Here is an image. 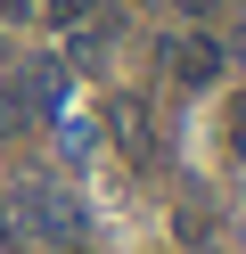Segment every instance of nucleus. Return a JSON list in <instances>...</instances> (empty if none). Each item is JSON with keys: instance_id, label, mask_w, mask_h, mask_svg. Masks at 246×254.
<instances>
[{"instance_id": "f03ea898", "label": "nucleus", "mask_w": 246, "mask_h": 254, "mask_svg": "<svg viewBox=\"0 0 246 254\" xmlns=\"http://www.w3.org/2000/svg\"><path fill=\"white\" fill-rule=\"evenodd\" d=\"M49 107H58V74H16L8 90H0V131H25V123H41Z\"/></svg>"}, {"instance_id": "20e7f679", "label": "nucleus", "mask_w": 246, "mask_h": 254, "mask_svg": "<svg viewBox=\"0 0 246 254\" xmlns=\"http://www.w3.org/2000/svg\"><path fill=\"white\" fill-rule=\"evenodd\" d=\"M222 139H230V156H238V164H246V90H238V99H230V115H222Z\"/></svg>"}, {"instance_id": "f257e3e1", "label": "nucleus", "mask_w": 246, "mask_h": 254, "mask_svg": "<svg viewBox=\"0 0 246 254\" xmlns=\"http://www.w3.org/2000/svg\"><path fill=\"white\" fill-rule=\"evenodd\" d=\"M8 230L16 238H66V230H74V205H66L58 197V189H8Z\"/></svg>"}, {"instance_id": "39448f33", "label": "nucleus", "mask_w": 246, "mask_h": 254, "mask_svg": "<svg viewBox=\"0 0 246 254\" xmlns=\"http://www.w3.org/2000/svg\"><path fill=\"white\" fill-rule=\"evenodd\" d=\"M90 17V0H49V25H82Z\"/></svg>"}, {"instance_id": "7ed1b4c3", "label": "nucleus", "mask_w": 246, "mask_h": 254, "mask_svg": "<svg viewBox=\"0 0 246 254\" xmlns=\"http://www.w3.org/2000/svg\"><path fill=\"white\" fill-rule=\"evenodd\" d=\"M164 66H172L180 90H205L213 74H222V50H213L205 33H180V41H164Z\"/></svg>"}]
</instances>
